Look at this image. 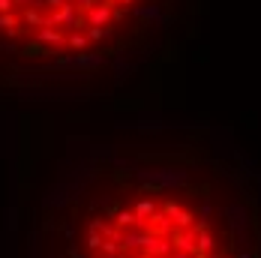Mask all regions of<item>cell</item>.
Here are the masks:
<instances>
[{
    "mask_svg": "<svg viewBox=\"0 0 261 258\" xmlns=\"http://www.w3.org/2000/svg\"><path fill=\"white\" fill-rule=\"evenodd\" d=\"M87 258H237V252L189 198L138 189L93 219Z\"/></svg>",
    "mask_w": 261,
    "mask_h": 258,
    "instance_id": "1",
    "label": "cell"
}]
</instances>
